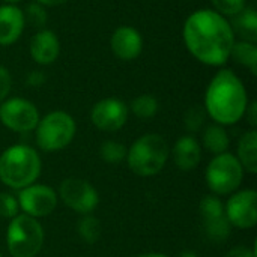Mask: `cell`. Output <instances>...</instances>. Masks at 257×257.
Returning <instances> with one entry per match:
<instances>
[{"mask_svg":"<svg viewBox=\"0 0 257 257\" xmlns=\"http://www.w3.org/2000/svg\"><path fill=\"white\" fill-rule=\"evenodd\" d=\"M182 41L187 51L199 63L223 68L230 60L236 36L229 18L214 9L202 8L190 14L184 21Z\"/></svg>","mask_w":257,"mask_h":257,"instance_id":"6da1fadb","label":"cell"},{"mask_svg":"<svg viewBox=\"0 0 257 257\" xmlns=\"http://www.w3.org/2000/svg\"><path fill=\"white\" fill-rule=\"evenodd\" d=\"M248 92L239 75L230 68H218L205 90L203 108L214 123L227 126L244 119Z\"/></svg>","mask_w":257,"mask_h":257,"instance_id":"7a4b0ae2","label":"cell"},{"mask_svg":"<svg viewBox=\"0 0 257 257\" xmlns=\"http://www.w3.org/2000/svg\"><path fill=\"white\" fill-rule=\"evenodd\" d=\"M41 170L38 151L27 145H12L0 155V181L12 190L20 191L35 184Z\"/></svg>","mask_w":257,"mask_h":257,"instance_id":"3957f363","label":"cell"},{"mask_svg":"<svg viewBox=\"0 0 257 257\" xmlns=\"http://www.w3.org/2000/svg\"><path fill=\"white\" fill-rule=\"evenodd\" d=\"M169 157L170 148L167 140L161 134L148 133L134 140V143L128 148L125 160L134 175L151 178L164 169Z\"/></svg>","mask_w":257,"mask_h":257,"instance_id":"277c9868","label":"cell"},{"mask_svg":"<svg viewBox=\"0 0 257 257\" xmlns=\"http://www.w3.org/2000/svg\"><path fill=\"white\" fill-rule=\"evenodd\" d=\"M75 119L63 110H53L42 116L35 128L36 145L44 152L65 149L75 137Z\"/></svg>","mask_w":257,"mask_h":257,"instance_id":"5b68a950","label":"cell"},{"mask_svg":"<svg viewBox=\"0 0 257 257\" xmlns=\"http://www.w3.org/2000/svg\"><path fill=\"white\" fill-rule=\"evenodd\" d=\"M45 239L41 223L26 214H18L9 221L6 230V247L12 257H36Z\"/></svg>","mask_w":257,"mask_h":257,"instance_id":"8992f818","label":"cell"},{"mask_svg":"<svg viewBox=\"0 0 257 257\" xmlns=\"http://www.w3.org/2000/svg\"><path fill=\"white\" fill-rule=\"evenodd\" d=\"M244 179V169L238 158L230 154L224 152L215 155L205 172V181L208 188L218 197L230 196L241 187Z\"/></svg>","mask_w":257,"mask_h":257,"instance_id":"52a82bcc","label":"cell"},{"mask_svg":"<svg viewBox=\"0 0 257 257\" xmlns=\"http://www.w3.org/2000/svg\"><path fill=\"white\" fill-rule=\"evenodd\" d=\"M41 119L38 107L23 96H9L0 102V122L12 133L26 134L35 131Z\"/></svg>","mask_w":257,"mask_h":257,"instance_id":"ba28073f","label":"cell"},{"mask_svg":"<svg viewBox=\"0 0 257 257\" xmlns=\"http://www.w3.org/2000/svg\"><path fill=\"white\" fill-rule=\"evenodd\" d=\"M57 197L65 206L80 215L92 214L99 203V194L96 188L89 181L80 178H66L62 181Z\"/></svg>","mask_w":257,"mask_h":257,"instance_id":"9c48e42d","label":"cell"},{"mask_svg":"<svg viewBox=\"0 0 257 257\" xmlns=\"http://www.w3.org/2000/svg\"><path fill=\"white\" fill-rule=\"evenodd\" d=\"M20 211L33 218H44L54 212L57 206V193L45 184H32L18 191Z\"/></svg>","mask_w":257,"mask_h":257,"instance_id":"30bf717a","label":"cell"},{"mask_svg":"<svg viewBox=\"0 0 257 257\" xmlns=\"http://www.w3.org/2000/svg\"><path fill=\"white\" fill-rule=\"evenodd\" d=\"M224 214L232 227L253 229L257 224V193L254 190H241L230 194L224 205Z\"/></svg>","mask_w":257,"mask_h":257,"instance_id":"8fae6325","label":"cell"},{"mask_svg":"<svg viewBox=\"0 0 257 257\" xmlns=\"http://www.w3.org/2000/svg\"><path fill=\"white\" fill-rule=\"evenodd\" d=\"M128 105L119 98H102L93 104L90 110V120L93 126L102 133H116L128 122Z\"/></svg>","mask_w":257,"mask_h":257,"instance_id":"7c38bea8","label":"cell"},{"mask_svg":"<svg viewBox=\"0 0 257 257\" xmlns=\"http://www.w3.org/2000/svg\"><path fill=\"white\" fill-rule=\"evenodd\" d=\"M143 36L140 30L133 26H119L113 30L110 36L111 53L123 62H133L139 59L143 51Z\"/></svg>","mask_w":257,"mask_h":257,"instance_id":"4fadbf2b","label":"cell"},{"mask_svg":"<svg viewBox=\"0 0 257 257\" xmlns=\"http://www.w3.org/2000/svg\"><path fill=\"white\" fill-rule=\"evenodd\" d=\"M29 54L39 66L53 65L60 54V39L51 29L36 30L29 41Z\"/></svg>","mask_w":257,"mask_h":257,"instance_id":"5bb4252c","label":"cell"},{"mask_svg":"<svg viewBox=\"0 0 257 257\" xmlns=\"http://www.w3.org/2000/svg\"><path fill=\"white\" fill-rule=\"evenodd\" d=\"M26 20L18 5H0V47L14 45L24 33Z\"/></svg>","mask_w":257,"mask_h":257,"instance_id":"9a60e30c","label":"cell"},{"mask_svg":"<svg viewBox=\"0 0 257 257\" xmlns=\"http://www.w3.org/2000/svg\"><path fill=\"white\" fill-rule=\"evenodd\" d=\"M172 157L175 166L182 172L194 170L202 160V145L193 136L187 134L179 137L172 149Z\"/></svg>","mask_w":257,"mask_h":257,"instance_id":"2e32d148","label":"cell"},{"mask_svg":"<svg viewBox=\"0 0 257 257\" xmlns=\"http://www.w3.org/2000/svg\"><path fill=\"white\" fill-rule=\"evenodd\" d=\"M236 39L257 42V12L253 6H245L230 21Z\"/></svg>","mask_w":257,"mask_h":257,"instance_id":"e0dca14e","label":"cell"},{"mask_svg":"<svg viewBox=\"0 0 257 257\" xmlns=\"http://www.w3.org/2000/svg\"><path fill=\"white\" fill-rule=\"evenodd\" d=\"M241 163L244 172L251 175L257 173V131H245L238 142V152L235 155Z\"/></svg>","mask_w":257,"mask_h":257,"instance_id":"ac0fdd59","label":"cell"},{"mask_svg":"<svg viewBox=\"0 0 257 257\" xmlns=\"http://www.w3.org/2000/svg\"><path fill=\"white\" fill-rule=\"evenodd\" d=\"M202 143H203V148L215 157V155H220V154H224L229 151L230 139L223 125L211 123V125L205 126V130H203Z\"/></svg>","mask_w":257,"mask_h":257,"instance_id":"d6986e66","label":"cell"},{"mask_svg":"<svg viewBox=\"0 0 257 257\" xmlns=\"http://www.w3.org/2000/svg\"><path fill=\"white\" fill-rule=\"evenodd\" d=\"M230 59H233L238 65L247 68L253 75L257 72V44L250 41L236 39L232 48Z\"/></svg>","mask_w":257,"mask_h":257,"instance_id":"ffe728a7","label":"cell"},{"mask_svg":"<svg viewBox=\"0 0 257 257\" xmlns=\"http://www.w3.org/2000/svg\"><path fill=\"white\" fill-rule=\"evenodd\" d=\"M128 110L139 119H143V120H148V119H152L157 116L158 110H160V102L158 99L154 96V95H149V93H142L139 96H136Z\"/></svg>","mask_w":257,"mask_h":257,"instance_id":"44dd1931","label":"cell"},{"mask_svg":"<svg viewBox=\"0 0 257 257\" xmlns=\"http://www.w3.org/2000/svg\"><path fill=\"white\" fill-rule=\"evenodd\" d=\"M203 232L209 241L220 244L229 239L232 226L229 220L226 218V215H223V217L212 218V220H203Z\"/></svg>","mask_w":257,"mask_h":257,"instance_id":"7402d4cb","label":"cell"},{"mask_svg":"<svg viewBox=\"0 0 257 257\" xmlns=\"http://www.w3.org/2000/svg\"><path fill=\"white\" fill-rule=\"evenodd\" d=\"M77 232L86 244H96L101 238V223L92 214L83 215L77 224Z\"/></svg>","mask_w":257,"mask_h":257,"instance_id":"603a6c76","label":"cell"},{"mask_svg":"<svg viewBox=\"0 0 257 257\" xmlns=\"http://www.w3.org/2000/svg\"><path fill=\"white\" fill-rule=\"evenodd\" d=\"M128 148L117 140H105L99 146V155L107 164H120L126 158Z\"/></svg>","mask_w":257,"mask_h":257,"instance_id":"cb8c5ba5","label":"cell"},{"mask_svg":"<svg viewBox=\"0 0 257 257\" xmlns=\"http://www.w3.org/2000/svg\"><path fill=\"white\" fill-rule=\"evenodd\" d=\"M23 14H24V20H26V24L35 27L36 30L39 29H44L47 26V21H48V12H47V8L36 3V2H30L26 5V8L23 9Z\"/></svg>","mask_w":257,"mask_h":257,"instance_id":"d4e9b609","label":"cell"},{"mask_svg":"<svg viewBox=\"0 0 257 257\" xmlns=\"http://www.w3.org/2000/svg\"><path fill=\"white\" fill-rule=\"evenodd\" d=\"M199 211H200V217L202 220H212V218H218L226 215L224 214V203L223 200L215 196V194H208L200 200L199 205Z\"/></svg>","mask_w":257,"mask_h":257,"instance_id":"484cf974","label":"cell"},{"mask_svg":"<svg viewBox=\"0 0 257 257\" xmlns=\"http://www.w3.org/2000/svg\"><path fill=\"white\" fill-rule=\"evenodd\" d=\"M206 117L208 114L203 105H193L184 113V126L190 134L199 133L205 126Z\"/></svg>","mask_w":257,"mask_h":257,"instance_id":"4316f807","label":"cell"},{"mask_svg":"<svg viewBox=\"0 0 257 257\" xmlns=\"http://www.w3.org/2000/svg\"><path fill=\"white\" fill-rule=\"evenodd\" d=\"M211 9L226 18H233L247 6V0H211Z\"/></svg>","mask_w":257,"mask_h":257,"instance_id":"83f0119b","label":"cell"},{"mask_svg":"<svg viewBox=\"0 0 257 257\" xmlns=\"http://www.w3.org/2000/svg\"><path fill=\"white\" fill-rule=\"evenodd\" d=\"M20 214L17 196L11 193H0V217L12 220Z\"/></svg>","mask_w":257,"mask_h":257,"instance_id":"f1b7e54d","label":"cell"},{"mask_svg":"<svg viewBox=\"0 0 257 257\" xmlns=\"http://www.w3.org/2000/svg\"><path fill=\"white\" fill-rule=\"evenodd\" d=\"M11 90H12V74L6 66L0 65V102L9 98Z\"/></svg>","mask_w":257,"mask_h":257,"instance_id":"f546056e","label":"cell"},{"mask_svg":"<svg viewBox=\"0 0 257 257\" xmlns=\"http://www.w3.org/2000/svg\"><path fill=\"white\" fill-rule=\"evenodd\" d=\"M47 81V75L44 71L41 69H32L27 75H26V86L29 87H33V89H38L41 86H44Z\"/></svg>","mask_w":257,"mask_h":257,"instance_id":"4dcf8cb0","label":"cell"},{"mask_svg":"<svg viewBox=\"0 0 257 257\" xmlns=\"http://www.w3.org/2000/svg\"><path fill=\"white\" fill-rule=\"evenodd\" d=\"M226 257H256V250L248 248L245 245H238V247L230 248Z\"/></svg>","mask_w":257,"mask_h":257,"instance_id":"1f68e13d","label":"cell"},{"mask_svg":"<svg viewBox=\"0 0 257 257\" xmlns=\"http://www.w3.org/2000/svg\"><path fill=\"white\" fill-rule=\"evenodd\" d=\"M244 117L247 119L248 125L251 126V130H256L257 126V102L256 101H250L248 102V107L245 110V114Z\"/></svg>","mask_w":257,"mask_h":257,"instance_id":"d6a6232c","label":"cell"},{"mask_svg":"<svg viewBox=\"0 0 257 257\" xmlns=\"http://www.w3.org/2000/svg\"><path fill=\"white\" fill-rule=\"evenodd\" d=\"M33 2H36V3H39V5H42L45 8H57V6L65 5L68 0H33Z\"/></svg>","mask_w":257,"mask_h":257,"instance_id":"836d02e7","label":"cell"},{"mask_svg":"<svg viewBox=\"0 0 257 257\" xmlns=\"http://www.w3.org/2000/svg\"><path fill=\"white\" fill-rule=\"evenodd\" d=\"M137 257H169L167 254H163V253H143Z\"/></svg>","mask_w":257,"mask_h":257,"instance_id":"e575fe53","label":"cell"},{"mask_svg":"<svg viewBox=\"0 0 257 257\" xmlns=\"http://www.w3.org/2000/svg\"><path fill=\"white\" fill-rule=\"evenodd\" d=\"M178 257H199V254L194 253V251H182Z\"/></svg>","mask_w":257,"mask_h":257,"instance_id":"d590c367","label":"cell"},{"mask_svg":"<svg viewBox=\"0 0 257 257\" xmlns=\"http://www.w3.org/2000/svg\"><path fill=\"white\" fill-rule=\"evenodd\" d=\"M3 3H6V5H18V3H21L23 0H2Z\"/></svg>","mask_w":257,"mask_h":257,"instance_id":"8d00e7d4","label":"cell"},{"mask_svg":"<svg viewBox=\"0 0 257 257\" xmlns=\"http://www.w3.org/2000/svg\"><path fill=\"white\" fill-rule=\"evenodd\" d=\"M0 257H2V253H0Z\"/></svg>","mask_w":257,"mask_h":257,"instance_id":"74e56055","label":"cell"}]
</instances>
